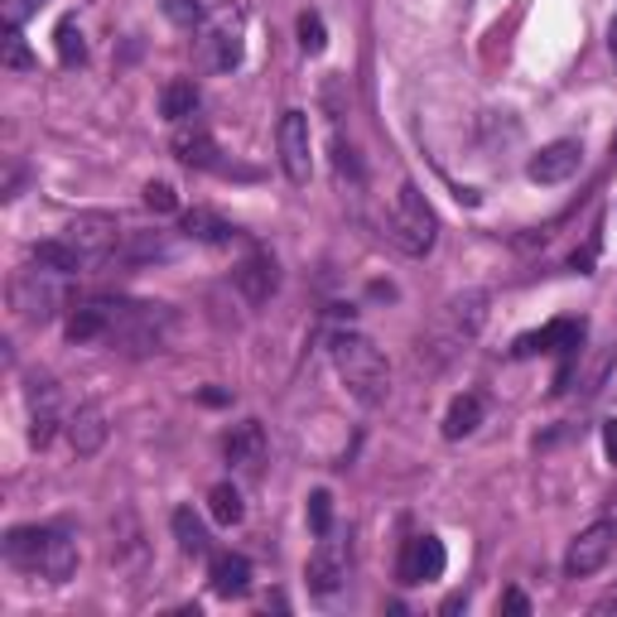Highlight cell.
I'll use <instances>...</instances> for the list:
<instances>
[{"instance_id": "6da1fadb", "label": "cell", "mask_w": 617, "mask_h": 617, "mask_svg": "<svg viewBox=\"0 0 617 617\" xmlns=\"http://www.w3.org/2000/svg\"><path fill=\"white\" fill-rule=\"evenodd\" d=\"M5 559L25 575H39L49 583H69L77 569V541L63 526H15L5 535Z\"/></svg>"}, {"instance_id": "7a4b0ae2", "label": "cell", "mask_w": 617, "mask_h": 617, "mask_svg": "<svg viewBox=\"0 0 617 617\" xmlns=\"http://www.w3.org/2000/svg\"><path fill=\"white\" fill-rule=\"evenodd\" d=\"M329 353H333V372L343 377L347 396H353L357 406H367V410L386 406L391 367H386V357H381V347L372 338H362V333H338V338L329 343Z\"/></svg>"}, {"instance_id": "3957f363", "label": "cell", "mask_w": 617, "mask_h": 617, "mask_svg": "<svg viewBox=\"0 0 617 617\" xmlns=\"http://www.w3.org/2000/svg\"><path fill=\"white\" fill-rule=\"evenodd\" d=\"M170 329H174V319L164 305H111L107 343L126 347V353H160Z\"/></svg>"}, {"instance_id": "277c9868", "label": "cell", "mask_w": 617, "mask_h": 617, "mask_svg": "<svg viewBox=\"0 0 617 617\" xmlns=\"http://www.w3.org/2000/svg\"><path fill=\"white\" fill-rule=\"evenodd\" d=\"M386 237L400 246L406 256H424L434 246V232H440V222H434L430 203H424V194L415 184H400L396 198H391V218H386Z\"/></svg>"}, {"instance_id": "5b68a950", "label": "cell", "mask_w": 617, "mask_h": 617, "mask_svg": "<svg viewBox=\"0 0 617 617\" xmlns=\"http://www.w3.org/2000/svg\"><path fill=\"white\" fill-rule=\"evenodd\" d=\"M347 569H353V535L333 526V531H323L319 545L309 550V565H305L309 593H319V599L338 593L343 583H347Z\"/></svg>"}, {"instance_id": "8992f818", "label": "cell", "mask_w": 617, "mask_h": 617, "mask_svg": "<svg viewBox=\"0 0 617 617\" xmlns=\"http://www.w3.org/2000/svg\"><path fill=\"white\" fill-rule=\"evenodd\" d=\"M198 53H203L208 73H232L246 53L242 39V10H218V15L203 25V39H198Z\"/></svg>"}, {"instance_id": "52a82bcc", "label": "cell", "mask_w": 617, "mask_h": 617, "mask_svg": "<svg viewBox=\"0 0 617 617\" xmlns=\"http://www.w3.org/2000/svg\"><path fill=\"white\" fill-rule=\"evenodd\" d=\"M579 343H583V319H555V323H545V329H535V333H521L511 353L516 357L559 353V357H565V372H559V386L555 391H565L569 386V362L579 357Z\"/></svg>"}, {"instance_id": "ba28073f", "label": "cell", "mask_w": 617, "mask_h": 617, "mask_svg": "<svg viewBox=\"0 0 617 617\" xmlns=\"http://www.w3.org/2000/svg\"><path fill=\"white\" fill-rule=\"evenodd\" d=\"M10 305L25 323H49L59 313V285H53V271H20L15 285H10Z\"/></svg>"}, {"instance_id": "9c48e42d", "label": "cell", "mask_w": 617, "mask_h": 617, "mask_svg": "<svg viewBox=\"0 0 617 617\" xmlns=\"http://www.w3.org/2000/svg\"><path fill=\"white\" fill-rule=\"evenodd\" d=\"M275 136H280V164H285V178H289V184H309V174H313L309 116H305V111H285Z\"/></svg>"}, {"instance_id": "30bf717a", "label": "cell", "mask_w": 617, "mask_h": 617, "mask_svg": "<svg viewBox=\"0 0 617 617\" xmlns=\"http://www.w3.org/2000/svg\"><path fill=\"white\" fill-rule=\"evenodd\" d=\"M613 550H617V526H613V521H593L589 531H579V535H575V545H569V555H565V575H569V579H589V575H599V569L613 559Z\"/></svg>"}, {"instance_id": "8fae6325", "label": "cell", "mask_w": 617, "mask_h": 617, "mask_svg": "<svg viewBox=\"0 0 617 617\" xmlns=\"http://www.w3.org/2000/svg\"><path fill=\"white\" fill-rule=\"evenodd\" d=\"M444 565H448L444 541H440V535H430V531H420V535H410V541H406V550H400L396 575H400V583H406V589H415V583L440 579Z\"/></svg>"}, {"instance_id": "7c38bea8", "label": "cell", "mask_w": 617, "mask_h": 617, "mask_svg": "<svg viewBox=\"0 0 617 617\" xmlns=\"http://www.w3.org/2000/svg\"><path fill=\"white\" fill-rule=\"evenodd\" d=\"M69 242L87 256V261H107L121 242V227H116L111 212H83V218L69 222Z\"/></svg>"}, {"instance_id": "4fadbf2b", "label": "cell", "mask_w": 617, "mask_h": 617, "mask_svg": "<svg viewBox=\"0 0 617 617\" xmlns=\"http://www.w3.org/2000/svg\"><path fill=\"white\" fill-rule=\"evenodd\" d=\"M25 400H29V444L44 448V444L53 440V430L63 424V415H59V386H53L49 377H29Z\"/></svg>"}, {"instance_id": "5bb4252c", "label": "cell", "mask_w": 617, "mask_h": 617, "mask_svg": "<svg viewBox=\"0 0 617 617\" xmlns=\"http://www.w3.org/2000/svg\"><path fill=\"white\" fill-rule=\"evenodd\" d=\"M579 164H583V145L579 140H555L526 164V178H531V184H565V178L579 174Z\"/></svg>"}, {"instance_id": "9a60e30c", "label": "cell", "mask_w": 617, "mask_h": 617, "mask_svg": "<svg viewBox=\"0 0 617 617\" xmlns=\"http://www.w3.org/2000/svg\"><path fill=\"white\" fill-rule=\"evenodd\" d=\"M237 289L246 295V305H266V299L280 289V266H275V256H266V251H256V256H246V261L237 266Z\"/></svg>"}, {"instance_id": "2e32d148", "label": "cell", "mask_w": 617, "mask_h": 617, "mask_svg": "<svg viewBox=\"0 0 617 617\" xmlns=\"http://www.w3.org/2000/svg\"><path fill=\"white\" fill-rule=\"evenodd\" d=\"M107 434H111V424H107V410L102 406H77L69 415V444H73V454H83V458H92L97 448L107 444Z\"/></svg>"}, {"instance_id": "e0dca14e", "label": "cell", "mask_w": 617, "mask_h": 617, "mask_svg": "<svg viewBox=\"0 0 617 617\" xmlns=\"http://www.w3.org/2000/svg\"><path fill=\"white\" fill-rule=\"evenodd\" d=\"M227 464L237 468V473H246V478L261 473V464H266V430L256 420H246V424H237V430L227 434Z\"/></svg>"}, {"instance_id": "ac0fdd59", "label": "cell", "mask_w": 617, "mask_h": 617, "mask_svg": "<svg viewBox=\"0 0 617 617\" xmlns=\"http://www.w3.org/2000/svg\"><path fill=\"white\" fill-rule=\"evenodd\" d=\"M170 145H174V155L188 164V170H212V164H218V145H212L208 126H198V121H178Z\"/></svg>"}, {"instance_id": "d6986e66", "label": "cell", "mask_w": 617, "mask_h": 617, "mask_svg": "<svg viewBox=\"0 0 617 617\" xmlns=\"http://www.w3.org/2000/svg\"><path fill=\"white\" fill-rule=\"evenodd\" d=\"M208 579H212V593H218V599H242V593L251 589V559L222 550V555H212Z\"/></svg>"}, {"instance_id": "ffe728a7", "label": "cell", "mask_w": 617, "mask_h": 617, "mask_svg": "<svg viewBox=\"0 0 617 617\" xmlns=\"http://www.w3.org/2000/svg\"><path fill=\"white\" fill-rule=\"evenodd\" d=\"M184 237H194V242H203V246H232L242 232L232 227L227 218H218L212 208H194V212H184Z\"/></svg>"}, {"instance_id": "44dd1931", "label": "cell", "mask_w": 617, "mask_h": 617, "mask_svg": "<svg viewBox=\"0 0 617 617\" xmlns=\"http://www.w3.org/2000/svg\"><path fill=\"white\" fill-rule=\"evenodd\" d=\"M107 329H111V305H107V299L77 305L69 313V338L73 343H107Z\"/></svg>"}, {"instance_id": "7402d4cb", "label": "cell", "mask_w": 617, "mask_h": 617, "mask_svg": "<svg viewBox=\"0 0 617 617\" xmlns=\"http://www.w3.org/2000/svg\"><path fill=\"white\" fill-rule=\"evenodd\" d=\"M29 256H35V266H44V271H53V275H77L87 266V256L77 251L69 237H63V242H39Z\"/></svg>"}, {"instance_id": "603a6c76", "label": "cell", "mask_w": 617, "mask_h": 617, "mask_svg": "<svg viewBox=\"0 0 617 617\" xmlns=\"http://www.w3.org/2000/svg\"><path fill=\"white\" fill-rule=\"evenodd\" d=\"M174 541H178V550H184L188 559H203L208 550H212L208 526H203V516H198L194 507H178L174 511Z\"/></svg>"}, {"instance_id": "cb8c5ba5", "label": "cell", "mask_w": 617, "mask_h": 617, "mask_svg": "<svg viewBox=\"0 0 617 617\" xmlns=\"http://www.w3.org/2000/svg\"><path fill=\"white\" fill-rule=\"evenodd\" d=\"M194 111H198V83L194 77H174L160 92V116L178 126V121H194Z\"/></svg>"}, {"instance_id": "d4e9b609", "label": "cell", "mask_w": 617, "mask_h": 617, "mask_svg": "<svg viewBox=\"0 0 617 617\" xmlns=\"http://www.w3.org/2000/svg\"><path fill=\"white\" fill-rule=\"evenodd\" d=\"M478 424H482V396H473V391L454 396V406L444 415V440H468Z\"/></svg>"}, {"instance_id": "484cf974", "label": "cell", "mask_w": 617, "mask_h": 617, "mask_svg": "<svg viewBox=\"0 0 617 617\" xmlns=\"http://www.w3.org/2000/svg\"><path fill=\"white\" fill-rule=\"evenodd\" d=\"M482 319H488V295H458L454 305H448V323H454L458 338H473V333L482 329Z\"/></svg>"}, {"instance_id": "4316f807", "label": "cell", "mask_w": 617, "mask_h": 617, "mask_svg": "<svg viewBox=\"0 0 617 617\" xmlns=\"http://www.w3.org/2000/svg\"><path fill=\"white\" fill-rule=\"evenodd\" d=\"M208 511H212V521H222V526H237L246 507H242V492L232 488V482H218V488L208 492Z\"/></svg>"}, {"instance_id": "83f0119b", "label": "cell", "mask_w": 617, "mask_h": 617, "mask_svg": "<svg viewBox=\"0 0 617 617\" xmlns=\"http://www.w3.org/2000/svg\"><path fill=\"white\" fill-rule=\"evenodd\" d=\"M53 44H59V59L69 63V69L87 59V44H83V29H77V20H63L59 35H53Z\"/></svg>"}, {"instance_id": "f1b7e54d", "label": "cell", "mask_w": 617, "mask_h": 617, "mask_svg": "<svg viewBox=\"0 0 617 617\" xmlns=\"http://www.w3.org/2000/svg\"><path fill=\"white\" fill-rule=\"evenodd\" d=\"M5 69L10 73H29L35 69V53H29V44L20 29H5Z\"/></svg>"}, {"instance_id": "f546056e", "label": "cell", "mask_w": 617, "mask_h": 617, "mask_svg": "<svg viewBox=\"0 0 617 617\" xmlns=\"http://www.w3.org/2000/svg\"><path fill=\"white\" fill-rule=\"evenodd\" d=\"M323 44H329V29H323V20L313 15V10H305V15H299V49L323 53Z\"/></svg>"}, {"instance_id": "4dcf8cb0", "label": "cell", "mask_w": 617, "mask_h": 617, "mask_svg": "<svg viewBox=\"0 0 617 617\" xmlns=\"http://www.w3.org/2000/svg\"><path fill=\"white\" fill-rule=\"evenodd\" d=\"M164 15H170L174 25H184V29L203 25V5H198V0H164Z\"/></svg>"}, {"instance_id": "1f68e13d", "label": "cell", "mask_w": 617, "mask_h": 617, "mask_svg": "<svg viewBox=\"0 0 617 617\" xmlns=\"http://www.w3.org/2000/svg\"><path fill=\"white\" fill-rule=\"evenodd\" d=\"M126 256L131 261H160V256H170V246H164L160 237H155V232H140V237H131V246H126Z\"/></svg>"}, {"instance_id": "d6a6232c", "label": "cell", "mask_w": 617, "mask_h": 617, "mask_svg": "<svg viewBox=\"0 0 617 617\" xmlns=\"http://www.w3.org/2000/svg\"><path fill=\"white\" fill-rule=\"evenodd\" d=\"M309 526H313V535L333 531V497L329 492H313L309 497Z\"/></svg>"}, {"instance_id": "836d02e7", "label": "cell", "mask_w": 617, "mask_h": 617, "mask_svg": "<svg viewBox=\"0 0 617 617\" xmlns=\"http://www.w3.org/2000/svg\"><path fill=\"white\" fill-rule=\"evenodd\" d=\"M145 208H150V212H174L178 208L174 188L170 184H145Z\"/></svg>"}, {"instance_id": "e575fe53", "label": "cell", "mask_w": 617, "mask_h": 617, "mask_svg": "<svg viewBox=\"0 0 617 617\" xmlns=\"http://www.w3.org/2000/svg\"><path fill=\"white\" fill-rule=\"evenodd\" d=\"M39 5H44V0H5V5H0V10H5V29H20Z\"/></svg>"}, {"instance_id": "d590c367", "label": "cell", "mask_w": 617, "mask_h": 617, "mask_svg": "<svg viewBox=\"0 0 617 617\" xmlns=\"http://www.w3.org/2000/svg\"><path fill=\"white\" fill-rule=\"evenodd\" d=\"M603 454L608 464H617V420H603Z\"/></svg>"}, {"instance_id": "8d00e7d4", "label": "cell", "mask_w": 617, "mask_h": 617, "mask_svg": "<svg viewBox=\"0 0 617 617\" xmlns=\"http://www.w3.org/2000/svg\"><path fill=\"white\" fill-rule=\"evenodd\" d=\"M502 608H507V613H531V603H526L521 589H507V593H502Z\"/></svg>"}, {"instance_id": "74e56055", "label": "cell", "mask_w": 617, "mask_h": 617, "mask_svg": "<svg viewBox=\"0 0 617 617\" xmlns=\"http://www.w3.org/2000/svg\"><path fill=\"white\" fill-rule=\"evenodd\" d=\"M608 53H613V63H617V15H613V25H608Z\"/></svg>"}, {"instance_id": "f35d334b", "label": "cell", "mask_w": 617, "mask_h": 617, "mask_svg": "<svg viewBox=\"0 0 617 617\" xmlns=\"http://www.w3.org/2000/svg\"><path fill=\"white\" fill-rule=\"evenodd\" d=\"M613 603H617V599H613Z\"/></svg>"}]
</instances>
